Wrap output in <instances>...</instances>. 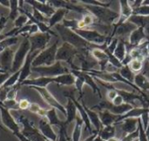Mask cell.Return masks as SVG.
I'll list each match as a JSON object with an SVG mask.
<instances>
[{
    "label": "cell",
    "mask_w": 149,
    "mask_h": 141,
    "mask_svg": "<svg viewBox=\"0 0 149 141\" xmlns=\"http://www.w3.org/2000/svg\"><path fill=\"white\" fill-rule=\"evenodd\" d=\"M56 29H57L58 34L60 35L61 38L64 40V42L72 44V46H74L78 50L79 49V50H88V49H91V51H92L93 48H97V47L105 50L107 47V45H108V44H105L103 46H99L97 44H90V43L86 42V40H84L81 37H79L72 30L65 27L63 24H57L56 25Z\"/></svg>",
    "instance_id": "obj_1"
},
{
    "label": "cell",
    "mask_w": 149,
    "mask_h": 141,
    "mask_svg": "<svg viewBox=\"0 0 149 141\" xmlns=\"http://www.w3.org/2000/svg\"><path fill=\"white\" fill-rule=\"evenodd\" d=\"M83 6L89 13L93 15L100 22L106 24H112L113 22H115L117 19H120V13L113 11L109 8L90 4H83Z\"/></svg>",
    "instance_id": "obj_2"
},
{
    "label": "cell",
    "mask_w": 149,
    "mask_h": 141,
    "mask_svg": "<svg viewBox=\"0 0 149 141\" xmlns=\"http://www.w3.org/2000/svg\"><path fill=\"white\" fill-rule=\"evenodd\" d=\"M58 48V40H57L52 46L45 48L38 52L32 61V67L50 66L54 65L56 61V54Z\"/></svg>",
    "instance_id": "obj_3"
},
{
    "label": "cell",
    "mask_w": 149,
    "mask_h": 141,
    "mask_svg": "<svg viewBox=\"0 0 149 141\" xmlns=\"http://www.w3.org/2000/svg\"><path fill=\"white\" fill-rule=\"evenodd\" d=\"M17 122L22 126L21 133L31 141H45L46 140L40 133L39 130L34 126L33 122L23 115H19L17 118Z\"/></svg>",
    "instance_id": "obj_4"
},
{
    "label": "cell",
    "mask_w": 149,
    "mask_h": 141,
    "mask_svg": "<svg viewBox=\"0 0 149 141\" xmlns=\"http://www.w3.org/2000/svg\"><path fill=\"white\" fill-rule=\"evenodd\" d=\"M30 51H31V44H30L29 38L26 36L14 54L13 64H12V68H11L10 73H15V72L20 71Z\"/></svg>",
    "instance_id": "obj_5"
},
{
    "label": "cell",
    "mask_w": 149,
    "mask_h": 141,
    "mask_svg": "<svg viewBox=\"0 0 149 141\" xmlns=\"http://www.w3.org/2000/svg\"><path fill=\"white\" fill-rule=\"evenodd\" d=\"M79 50L76 49L72 44L64 42L61 46L58 48L56 54V61H65L72 66V70H80V67H76L72 64V59L75 56L79 54Z\"/></svg>",
    "instance_id": "obj_6"
},
{
    "label": "cell",
    "mask_w": 149,
    "mask_h": 141,
    "mask_svg": "<svg viewBox=\"0 0 149 141\" xmlns=\"http://www.w3.org/2000/svg\"><path fill=\"white\" fill-rule=\"evenodd\" d=\"M31 71L38 73L40 77L47 78H55L59 75L70 73L69 70L63 66L61 62L57 61L54 65L50 66H39V67H31Z\"/></svg>",
    "instance_id": "obj_7"
},
{
    "label": "cell",
    "mask_w": 149,
    "mask_h": 141,
    "mask_svg": "<svg viewBox=\"0 0 149 141\" xmlns=\"http://www.w3.org/2000/svg\"><path fill=\"white\" fill-rule=\"evenodd\" d=\"M74 32H76L79 37H81L84 40L90 44H108L109 42L107 39L110 38L107 37L106 35H103L97 31H93V30H86V29H76L73 30Z\"/></svg>",
    "instance_id": "obj_8"
},
{
    "label": "cell",
    "mask_w": 149,
    "mask_h": 141,
    "mask_svg": "<svg viewBox=\"0 0 149 141\" xmlns=\"http://www.w3.org/2000/svg\"><path fill=\"white\" fill-rule=\"evenodd\" d=\"M28 38L31 44L30 52H34V51H41L45 50L52 38V35L50 33L37 32Z\"/></svg>",
    "instance_id": "obj_9"
},
{
    "label": "cell",
    "mask_w": 149,
    "mask_h": 141,
    "mask_svg": "<svg viewBox=\"0 0 149 141\" xmlns=\"http://www.w3.org/2000/svg\"><path fill=\"white\" fill-rule=\"evenodd\" d=\"M0 118H1L2 125L5 128L10 130L14 135L20 133L21 131L20 126L18 125L17 120L13 118V116L10 114V110L3 107L1 104H0Z\"/></svg>",
    "instance_id": "obj_10"
},
{
    "label": "cell",
    "mask_w": 149,
    "mask_h": 141,
    "mask_svg": "<svg viewBox=\"0 0 149 141\" xmlns=\"http://www.w3.org/2000/svg\"><path fill=\"white\" fill-rule=\"evenodd\" d=\"M94 108H99L100 110H107L114 115L122 116L127 113H128L129 111H131L134 108V106L131 104H127V103H124L121 106H116L110 101H102L98 106H94Z\"/></svg>",
    "instance_id": "obj_11"
},
{
    "label": "cell",
    "mask_w": 149,
    "mask_h": 141,
    "mask_svg": "<svg viewBox=\"0 0 149 141\" xmlns=\"http://www.w3.org/2000/svg\"><path fill=\"white\" fill-rule=\"evenodd\" d=\"M34 90H36L39 95L42 97V99H44V101L50 106L52 108H54L56 110H58L59 112H61L65 116H66V110L65 107H64L55 98L54 96L46 89V88H41V87H32Z\"/></svg>",
    "instance_id": "obj_12"
},
{
    "label": "cell",
    "mask_w": 149,
    "mask_h": 141,
    "mask_svg": "<svg viewBox=\"0 0 149 141\" xmlns=\"http://www.w3.org/2000/svg\"><path fill=\"white\" fill-rule=\"evenodd\" d=\"M38 130L46 140L58 141V135L53 131L52 126H51V124L49 123V121L45 117L40 119L38 122Z\"/></svg>",
    "instance_id": "obj_13"
},
{
    "label": "cell",
    "mask_w": 149,
    "mask_h": 141,
    "mask_svg": "<svg viewBox=\"0 0 149 141\" xmlns=\"http://www.w3.org/2000/svg\"><path fill=\"white\" fill-rule=\"evenodd\" d=\"M24 3L30 4L33 7V9L39 11L44 16L51 17L55 12V9L48 3V1H38V0H28L24 1Z\"/></svg>",
    "instance_id": "obj_14"
},
{
    "label": "cell",
    "mask_w": 149,
    "mask_h": 141,
    "mask_svg": "<svg viewBox=\"0 0 149 141\" xmlns=\"http://www.w3.org/2000/svg\"><path fill=\"white\" fill-rule=\"evenodd\" d=\"M39 51H34V52H29L27 55L25 61L20 69V77L18 80V84L21 85L24 80L27 79V78L30 76L31 72V67H32V61L35 58V57L38 54Z\"/></svg>",
    "instance_id": "obj_15"
},
{
    "label": "cell",
    "mask_w": 149,
    "mask_h": 141,
    "mask_svg": "<svg viewBox=\"0 0 149 141\" xmlns=\"http://www.w3.org/2000/svg\"><path fill=\"white\" fill-rule=\"evenodd\" d=\"M73 76H79L80 78H82V79L84 80L85 84L88 85L93 91V93L97 94L100 99H101V92L100 90V88L98 87V85L95 83V79L93 76H91L90 74H88L86 72H82L80 70H72L70 72Z\"/></svg>",
    "instance_id": "obj_16"
},
{
    "label": "cell",
    "mask_w": 149,
    "mask_h": 141,
    "mask_svg": "<svg viewBox=\"0 0 149 141\" xmlns=\"http://www.w3.org/2000/svg\"><path fill=\"white\" fill-rule=\"evenodd\" d=\"M15 52L11 48H8L0 53V66L5 72L10 73Z\"/></svg>",
    "instance_id": "obj_17"
},
{
    "label": "cell",
    "mask_w": 149,
    "mask_h": 141,
    "mask_svg": "<svg viewBox=\"0 0 149 141\" xmlns=\"http://www.w3.org/2000/svg\"><path fill=\"white\" fill-rule=\"evenodd\" d=\"M52 83H54V78H47V77H39L33 79H26L20 85H28L31 87H41L46 88V86Z\"/></svg>",
    "instance_id": "obj_18"
},
{
    "label": "cell",
    "mask_w": 149,
    "mask_h": 141,
    "mask_svg": "<svg viewBox=\"0 0 149 141\" xmlns=\"http://www.w3.org/2000/svg\"><path fill=\"white\" fill-rule=\"evenodd\" d=\"M147 38L145 29L142 27H137L129 36V45L136 47L143 43V40Z\"/></svg>",
    "instance_id": "obj_19"
},
{
    "label": "cell",
    "mask_w": 149,
    "mask_h": 141,
    "mask_svg": "<svg viewBox=\"0 0 149 141\" xmlns=\"http://www.w3.org/2000/svg\"><path fill=\"white\" fill-rule=\"evenodd\" d=\"M140 119V118H139ZM139 119H135V118H129V119H126L122 121H120V128L123 131L125 136L131 134L133 133H134L135 131L138 130L137 126L139 123Z\"/></svg>",
    "instance_id": "obj_20"
},
{
    "label": "cell",
    "mask_w": 149,
    "mask_h": 141,
    "mask_svg": "<svg viewBox=\"0 0 149 141\" xmlns=\"http://www.w3.org/2000/svg\"><path fill=\"white\" fill-rule=\"evenodd\" d=\"M69 10L66 9H57L55 10V12L53 13V15L49 17L48 19V26L51 29L53 26H56L57 24H59V23L61 21H63L65 18V16L67 14Z\"/></svg>",
    "instance_id": "obj_21"
},
{
    "label": "cell",
    "mask_w": 149,
    "mask_h": 141,
    "mask_svg": "<svg viewBox=\"0 0 149 141\" xmlns=\"http://www.w3.org/2000/svg\"><path fill=\"white\" fill-rule=\"evenodd\" d=\"M65 110H66V120L65 121V126H67L70 123H72L77 118V111L78 110H77L75 104L73 103V101L71 99H68V102H67Z\"/></svg>",
    "instance_id": "obj_22"
},
{
    "label": "cell",
    "mask_w": 149,
    "mask_h": 141,
    "mask_svg": "<svg viewBox=\"0 0 149 141\" xmlns=\"http://www.w3.org/2000/svg\"><path fill=\"white\" fill-rule=\"evenodd\" d=\"M99 116H100V121L102 123V126H113V124H116L117 119L120 117V116H117V115L111 113L110 112H108L107 110L100 111Z\"/></svg>",
    "instance_id": "obj_23"
},
{
    "label": "cell",
    "mask_w": 149,
    "mask_h": 141,
    "mask_svg": "<svg viewBox=\"0 0 149 141\" xmlns=\"http://www.w3.org/2000/svg\"><path fill=\"white\" fill-rule=\"evenodd\" d=\"M82 105H83V106H84V108H85V110H86V113H87V115H88V118H89V119H90L91 124L95 127L96 132L99 133V132L103 128V127H102L103 126H102V123H101V121H100V116H99L95 112H93V111L90 110L88 107H86L83 103H82Z\"/></svg>",
    "instance_id": "obj_24"
},
{
    "label": "cell",
    "mask_w": 149,
    "mask_h": 141,
    "mask_svg": "<svg viewBox=\"0 0 149 141\" xmlns=\"http://www.w3.org/2000/svg\"><path fill=\"white\" fill-rule=\"evenodd\" d=\"M115 90H116L117 93L123 98L125 103L130 104L133 100H135V99H139L141 103L144 102V96H142V95H139V94L133 93V92H128L127 91L120 90V89H117V88H115Z\"/></svg>",
    "instance_id": "obj_25"
},
{
    "label": "cell",
    "mask_w": 149,
    "mask_h": 141,
    "mask_svg": "<svg viewBox=\"0 0 149 141\" xmlns=\"http://www.w3.org/2000/svg\"><path fill=\"white\" fill-rule=\"evenodd\" d=\"M75 81H76V78L71 72L59 75L54 78V83L61 85H67V86L73 85H75Z\"/></svg>",
    "instance_id": "obj_26"
},
{
    "label": "cell",
    "mask_w": 149,
    "mask_h": 141,
    "mask_svg": "<svg viewBox=\"0 0 149 141\" xmlns=\"http://www.w3.org/2000/svg\"><path fill=\"white\" fill-rule=\"evenodd\" d=\"M45 118L47 119V120L49 121V123L51 124L52 126H58L59 128L62 127V126H65V121H61L58 119V117L57 115V113H56V109H54V108H51V109L47 110Z\"/></svg>",
    "instance_id": "obj_27"
},
{
    "label": "cell",
    "mask_w": 149,
    "mask_h": 141,
    "mask_svg": "<svg viewBox=\"0 0 149 141\" xmlns=\"http://www.w3.org/2000/svg\"><path fill=\"white\" fill-rule=\"evenodd\" d=\"M134 83L143 92L145 91H149V78H147L145 75H143L141 72L135 75Z\"/></svg>",
    "instance_id": "obj_28"
},
{
    "label": "cell",
    "mask_w": 149,
    "mask_h": 141,
    "mask_svg": "<svg viewBox=\"0 0 149 141\" xmlns=\"http://www.w3.org/2000/svg\"><path fill=\"white\" fill-rule=\"evenodd\" d=\"M115 133H116L115 126L113 125V126H104V127L98 133V136H99L103 141H107L108 140L113 138V137L115 136Z\"/></svg>",
    "instance_id": "obj_29"
},
{
    "label": "cell",
    "mask_w": 149,
    "mask_h": 141,
    "mask_svg": "<svg viewBox=\"0 0 149 141\" xmlns=\"http://www.w3.org/2000/svg\"><path fill=\"white\" fill-rule=\"evenodd\" d=\"M120 17L127 21L133 16V9L131 7L130 2L123 0L120 2Z\"/></svg>",
    "instance_id": "obj_30"
},
{
    "label": "cell",
    "mask_w": 149,
    "mask_h": 141,
    "mask_svg": "<svg viewBox=\"0 0 149 141\" xmlns=\"http://www.w3.org/2000/svg\"><path fill=\"white\" fill-rule=\"evenodd\" d=\"M127 21L133 23L137 27H142L145 30L149 27V16L143 17V16H134L133 15Z\"/></svg>",
    "instance_id": "obj_31"
},
{
    "label": "cell",
    "mask_w": 149,
    "mask_h": 141,
    "mask_svg": "<svg viewBox=\"0 0 149 141\" xmlns=\"http://www.w3.org/2000/svg\"><path fill=\"white\" fill-rule=\"evenodd\" d=\"M113 55L116 57V58H118L121 63L125 60L127 53V46L125 44V41H119L118 45L113 52Z\"/></svg>",
    "instance_id": "obj_32"
},
{
    "label": "cell",
    "mask_w": 149,
    "mask_h": 141,
    "mask_svg": "<svg viewBox=\"0 0 149 141\" xmlns=\"http://www.w3.org/2000/svg\"><path fill=\"white\" fill-rule=\"evenodd\" d=\"M76 125L72 135V141H80L81 138V133H82V126H83V120L80 117L77 116L76 118Z\"/></svg>",
    "instance_id": "obj_33"
},
{
    "label": "cell",
    "mask_w": 149,
    "mask_h": 141,
    "mask_svg": "<svg viewBox=\"0 0 149 141\" xmlns=\"http://www.w3.org/2000/svg\"><path fill=\"white\" fill-rule=\"evenodd\" d=\"M19 77H20V71L15 72V73H11L10 75V77L7 78V80L3 83V85L1 86L0 89H5V88H11L13 86H15L19 80Z\"/></svg>",
    "instance_id": "obj_34"
},
{
    "label": "cell",
    "mask_w": 149,
    "mask_h": 141,
    "mask_svg": "<svg viewBox=\"0 0 149 141\" xmlns=\"http://www.w3.org/2000/svg\"><path fill=\"white\" fill-rule=\"evenodd\" d=\"M18 16H19V3L17 0H10V12L7 17L8 19H11L12 21H15Z\"/></svg>",
    "instance_id": "obj_35"
},
{
    "label": "cell",
    "mask_w": 149,
    "mask_h": 141,
    "mask_svg": "<svg viewBox=\"0 0 149 141\" xmlns=\"http://www.w3.org/2000/svg\"><path fill=\"white\" fill-rule=\"evenodd\" d=\"M120 74L121 75V77L123 78H125L126 80H127L128 82L134 84V78H135V74L134 72L130 69V67L128 65H124L120 70Z\"/></svg>",
    "instance_id": "obj_36"
},
{
    "label": "cell",
    "mask_w": 149,
    "mask_h": 141,
    "mask_svg": "<svg viewBox=\"0 0 149 141\" xmlns=\"http://www.w3.org/2000/svg\"><path fill=\"white\" fill-rule=\"evenodd\" d=\"M94 21H95V17L88 12L83 15L82 19L79 21V29H84L86 26L93 25L94 24Z\"/></svg>",
    "instance_id": "obj_37"
},
{
    "label": "cell",
    "mask_w": 149,
    "mask_h": 141,
    "mask_svg": "<svg viewBox=\"0 0 149 141\" xmlns=\"http://www.w3.org/2000/svg\"><path fill=\"white\" fill-rule=\"evenodd\" d=\"M18 41V37H11V38H7L2 41H0V53L3 51L4 50L10 48V46L16 44Z\"/></svg>",
    "instance_id": "obj_38"
},
{
    "label": "cell",
    "mask_w": 149,
    "mask_h": 141,
    "mask_svg": "<svg viewBox=\"0 0 149 141\" xmlns=\"http://www.w3.org/2000/svg\"><path fill=\"white\" fill-rule=\"evenodd\" d=\"M29 111L31 112L32 113H35V114L40 116L41 118L45 117V116H46V112H47L46 109L42 108V107H41L38 104H37V103H31L30 107H29Z\"/></svg>",
    "instance_id": "obj_39"
},
{
    "label": "cell",
    "mask_w": 149,
    "mask_h": 141,
    "mask_svg": "<svg viewBox=\"0 0 149 141\" xmlns=\"http://www.w3.org/2000/svg\"><path fill=\"white\" fill-rule=\"evenodd\" d=\"M128 66L134 72H140L143 70L144 67V62L140 59H132L129 63Z\"/></svg>",
    "instance_id": "obj_40"
},
{
    "label": "cell",
    "mask_w": 149,
    "mask_h": 141,
    "mask_svg": "<svg viewBox=\"0 0 149 141\" xmlns=\"http://www.w3.org/2000/svg\"><path fill=\"white\" fill-rule=\"evenodd\" d=\"M28 21H29L28 17H27L25 14L22 13V14H20V15L17 17V18L14 21V28H17V29L22 28V27H24V25L27 24Z\"/></svg>",
    "instance_id": "obj_41"
},
{
    "label": "cell",
    "mask_w": 149,
    "mask_h": 141,
    "mask_svg": "<svg viewBox=\"0 0 149 141\" xmlns=\"http://www.w3.org/2000/svg\"><path fill=\"white\" fill-rule=\"evenodd\" d=\"M0 104L8 110H18V102L16 99H5Z\"/></svg>",
    "instance_id": "obj_42"
},
{
    "label": "cell",
    "mask_w": 149,
    "mask_h": 141,
    "mask_svg": "<svg viewBox=\"0 0 149 141\" xmlns=\"http://www.w3.org/2000/svg\"><path fill=\"white\" fill-rule=\"evenodd\" d=\"M133 15L134 16H149V5H141L139 8L133 10Z\"/></svg>",
    "instance_id": "obj_43"
},
{
    "label": "cell",
    "mask_w": 149,
    "mask_h": 141,
    "mask_svg": "<svg viewBox=\"0 0 149 141\" xmlns=\"http://www.w3.org/2000/svg\"><path fill=\"white\" fill-rule=\"evenodd\" d=\"M79 21L78 19H64L62 22H63V25L68 29H71V30H76V29H79Z\"/></svg>",
    "instance_id": "obj_44"
},
{
    "label": "cell",
    "mask_w": 149,
    "mask_h": 141,
    "mask_svg": "<svg viewBox=\"0 0 149 141\" xmlns=\"http://www.w3.org/2000/svg\"><path fill=\"white\" fill-rule=\"evenodd\" d=\"M74 77L76 78L75 86H76L77 90L79 91V95H80V99H81L82 96H83V92H82V90H83V85H85V82H84V80L82 79V78H80L79 76H74Z\"/></svg>",
    "instance_id": "obj_45"
},
{
    "label": "cell",
    "mask_w": 149,
    "mask_h": 141,
    "mask_svg": "<svg viewBox=\"0 0 149 141\" xmlns=\"http://www.w3.org/2000/svg\"><path fill=\"white\" fill-rule=\"evenodd\" d=\"M82 3H86V4H90V5H95V6H101V7H106L108 8L109 7V3H102L100 1H97V0H87V1H82Z\"/></svg>",
    "instance_id": "obj_46"
},
{
    "label": "cell",
    "mask_w": 149,
    "mask_h": 141,
    "mask_svg": "<svg viewBox=\"0 0 149 141\" xmlns=\"http://www.w3.org/2000/svg\"><path fill=\"white\" fill-rule=\"evenodd\" d=\"M30 105L31 102L28 99H23L18 101V110H29Z\"/></svg>",
    "instance_id": "obj_47"
},
{
    "label": "cell",
    "mask_w": 149,
    "mask_h": 141,
    "mask_svg": "<svg viewBox=\"0 0 149 141\" xmlns=\"http://www.w3.org/2000/svg\"><path fill=\"white\" fill-rule=\"evenodd\" d=\"M118 96V93L116 92V90H108V92H107V99H108V101L110 102H113V99Z\"/></svg>",
    "instance_id": "obj_48"
},
{
    "label": "cell",
    "mask_w": 149,
    "mask_h": 141,
    "mask_svg": "<svg viewBox=\"0 0 149 141\" xmlns=\"http://www.w3.org/2000/svg\"><path fill=\"white\" fill-rule=\"evenodd\" d=\"M7 22H8V17H4L3 15H1V17H0V34L3 31V30L4 29Z\"/></svg>",
    "instance_id": "obj_49"
},
{
    "label": "cell",
    "mask_w": 149,
    "mask_h": 141,
    "mask_svg": "<svg viewBox=\"0 0 149 141\" xmlns=\"http://www.w3.org/2000/svg\"><path fill=\"white\" fill-rule=\"evenodd\" d=\"M114 106H121V105H123L124 103H125V101H124V99H123V98L120 96V95H119L118 94V96L113 99V101L112 102Z\"/></svg>",
    "instance_id": "obj_50"
},
{
    "label": "cell",
    "mask_w": 149,
    "mask_h": 141,
    "mask_svg": "<svg viewBox=\"0 0 149 141\" xmlns=\"http://www.w3.org/2000/svg\"><path fill=\"white\" fill-rule=\"evenodd\" d=\"M38 25H36V24H31V27H30V30H29V31H28L27 37H30V36H31V35H33V34L37 33V32H38Z\"/></svg>",
    "instance_id": "obj_51"
},
{
    "label": "cell",
    "mask_w": 149,
    "mask_h": 141,
    "mask_svg": "<svg viewBox=\"0 0 149 141\" xmlns=\"http://www.w3.org/2000/svg\"><path fill=\"white\" fill-rule=\"evenodd\" d=\"M10 73L9 72H3V73H0V88L1 86L3 85V83L7 80V78L10 77Z\"/></svg>",
    "instance_id": "obj_52"
},
{
    "label": "cell",
    "mask_w": 149,
    "mask_h": 141,
    "mask_svg": "<svg viewBox=\"0 0 149 141\" xmlns=\"http://www.w3.org/2000/svg\"><path fill=\"white\" fill-rule=\"evenodd\" d=\"M15 136L18 139V140L19 141H31V140H29L26 137H24V136L21 133V132H20V133H17Z\"/></svg>",
    "instance_id": "obj_53"
},
{
    "label": "cell",
    "mask_w": 149,
    "mask_h": 141,
    "mask_svg": "<svg viewBox=\"0 0 149 141\" xmlns=\"http://www.w3.org/2000/svg\"><path fill=\"white\" fill-rule=\"evenodd\" d=\"M0 4L3 5V7H6V8H9L10 9V1H9V0H0Z\"/></svg>",
    "instance_id": "obj_54"
},
{
    "label": "cell",
    "mask_w": 149,
    "mask_h": 141,
    "mask_svg": "<svg viewBox=\"0 0 149 141\" xmlns=\"http://www.w3.org/2000/svg\"><path fill=\"white\" fill-rule=\"evenodd\" d=\"M142 105H143V107H145V108L149 107V99L147 98V96L144 97V102L142 103Z\"/></svg>",
    "instance_id": "obj_55"
},
{
    "label": "cell",
    "mask_w": 149,
    "mask_h": 141,
    "mask_svg": "<svg viewBox=\"0 0 149 141\" xmlns=\"http://www.w3.org/2000/svg\"><path fill=\"white\" fill-rule=\"evenodd\" d=\"M97 136H98V133H93V135H91L90 137H88L87 139H86L84 141H93L94 140V139H95Z\"/></svg>",
    "instance_id": "obj_56"
},
{
    "label": "cell",
    "mask_w": 149,
    "mask_h": 141,
    "mask_svg": "<svg viewBox=\"0 0 149 141\" xmlns=\"http://www.w3.org/2000/svg\"><path fill=\"white\" fill-rule=\"evenodd\" d=\"M107 141H121L120 139H119V138H116V137H113V138H112V139H110V140H108Z\"/></svg>",
    "instance_id": "obj_57"
},
{
    "label": "cell",
    "mask_w": 149,
    "mask_h": 141,
    "mask_svg": "<svg viewBox=\"0 0 149 141\" xmlns=\"http://www.w3.org/2000/svg\"><path fill=\"white\" fill-rule=\"evenodd\" d=\"M145 132H146V134H147V136L149 138V123L148 125V127L145 129Z\"/></svg>",
    "instance_id": "obj_58"
},
{
    "label": "cell",
    "mask_w": 149,
    "mask_h": 141,
    "mask_svg": "<svg viewBox=\"0 0 149 141\" xmlns=\"http://www.w3.org/2000/svg\"><path fill=\"white\" fill-rule=\"evenodd\" d=\"M93 141H103V140H101V139H100V138L99 136H97V137H96V138L94 139V140H93Z\"/></svg>",
    "instance_id": "obj_59"
},
{
    "label": "cell",
    "mask_w": 149,
    "mask_h": 141,
    "mask_svg": "<svg viewBox=\"0 0 149 141\" xmlns=\"http://www.w3.org/2000/svg\"><path fill=\"white\" fill-rule=\"evenodd\" d=\"M0 128H1L2 130H3V131H6V128H5V127H4L1 123H0Z\"/></svg>",
    "instance_id": "obj_60"
},
{
    "label": "cell",
    "mask_w": 149,
    "mask_h": 141,
    "mask_svg": "<svg viewBox=\"0 0 149 141\" xmlns=\"http://www.w3.org/2000/svg\"><path fill=\"white\" fill-rule=\"evenodd\" d=\"M3 72H3V71L2 70V68H1V66H0V73H3Z\"/></svg>",
    "instance_id": "obj_61"
},
{
    "label": "cell",
    "mask_w": 149,
    "mask_h": 141,
    "mask_svg": "<svg viewBox=\"0 0 149 141\" xmlns=\"http://www.w3.org/2000/svg\"><path fill=\"white\" fill-rule=\"evenodd\" d=\"M148 139H149V138H148Z\"/></svg>",
    "instance_id": "obj_62"
}]
</instances>
